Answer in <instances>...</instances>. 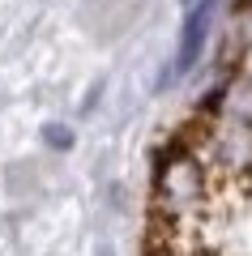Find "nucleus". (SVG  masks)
<instances>
[{
    "label": "nucleus",
    "mask_w": 252,
    "mask_h": 256,
    "mask_svg": "<svg viewBox=\"0 0 252 256\" xmlns=\"http://www.w3.org/2000/svg\"><path fill=\"white\" fill-rule=\"evenodd\" d=\"M150 201H154V222H158V226L205 235L218 222V214H222L235 196L214 180V171H209L205 158L197 154V146L180 132V137L158 154V162H154Z\"/></svg>",
    "instance_id": "f257e3e1"
},
{
    "label": "nucleus",
    "mask_w": 252,
    "mask_h": 256,
    "mask_svg": "<svg viewBox=\"0 0 252 256\" xmlns=\"http://www.w3.org/2000/svg\"><path fill=\"white\" fill-rule=\"evenodd\" d=\"M231 34H235V43H239V52L252 60V0H239V4H235V13H231Z\"/></svg>",
    "instance_id": "7ed1b4c3"
},
{
    "label": "nucleus",
    "mask_w": 252,
    "mask_h": 256,
    "mask_svg": "<svg viewBox=\"0 0 252 256\" xmlns=\"http://www.w3.org/2000/svg\"><path fill=\"white\" fill-rule=\"evenodd\" d=\"M47 141H52V146H69L73 132H69V128H60V124H52V128H47Z\"/></svg>",
    "instance_id": "20e7f679"
},
{
    "label": "nucleus",
    "mask_w": 252,
    "mask_h": 256,
    "mask_svg": "<svg viewBox=\"0 0 252 256\" xmlns=\"http://www.w3.org/2000/svg\"><path fill=\"white\" fill-rule=\"evenodd\" d=\"M184 4H188V9H192V4H197V0H184Z\"/></svg>",
    "instance_id": "39448f33"
},
{
    "label": "nucleus",
    "mask_w": 252,
    "mask_h": 256,
    "mask_svg": "<svg viewBox=\"0 0 252 256\" xmlns=\"http://www.w3.org/2000/svg\"><path fill=\"white\" fill-rule=\"evenodd\" d=\"M214 4L218 0H197L188 9V22H184V34H180V52H175V64H171V77H184L192 64L201 60L205 38H209V22H214Z\"/></svg>",
    "instance_id": "f03ea898"
}]
</instances>
